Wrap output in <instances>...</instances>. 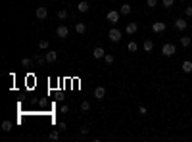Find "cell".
<instances>
[{
  "label": "cell",
  "instance_id": "cell-16",
  "mask_svg": "<svg viewBox=\"0 0 192 142\" xmlns=\"http://www.w3.org/2000/svg\"><path fill=\"white\" fill-rule=\"evenodd\" d=\"M75 31L79 33V35H85V33H87V23H77V25H75Z\"/></svg>",
  "mask_w": 192,
  "mask_h": 142
},
{
  "label": "cell",
  "instance_id": "cell-31",
  "mask_svg": "<svg viewBox=\"0 0 192 142\" xmlns=\"http://www.w3.org/2000/svg\"><path fill=\"white\" fill-rule=\"evenodd\" d=\"M146 4H148L150 8H156V6H157V0H148V2H146Z\"/></svg>",
  "mask_w": 192,
  "mask_h": 142
},
{
  "label": "cell",
  "instance_id": "cell-3",
  "mask_svg": "<svg viewBox=\"0 0 192 142\" xmlns=\"http://www.w3.org/2000/svg\"><path fill=\"white\" fill-rule=\"evenodd\" d=\"M35 16H37V19H46L48 17V10H46V6H39L37 8V12H35Z\"/></svg>",
  "mask_w": 192,
  "mask_h": 142
},
{
  "label": "cell",
  "instance_id": "cell-27",
  "mask_svg": "<svg viewBox=\"0 0 192 142\" xmlns=\"http://www.w3.org/2000/svg\"><path fill=\"white\" fill-rule=\"evenodd\" d=\"M58 17H60L62 21H63V19L67 17V12H65V10H58Z\"/></svg>",
  "mask_w": 192,
  "mask_h": 142
},
{
  "label": "cell",
  "instance_id": "cell-11",
  "mask_svg": "<svg viewBox=\"0 0 192 142\" xmlns=\"http://www.w3.org/2000/svg\"><path fill=\"white\" fill-rule=\"evenodd\" d=\"M92 56H94L96 60H100V58H104V56H106V52H104V48H100V46H96V48L92 50Z\"/></svg>",
  "mask_w": 192,
  "mask_h": 142
},
{
  "label": "cell",
  "instance_id": "cell-18",
  "mask_svg": "<svg viewBox=\"0 0 192 142\" xmlns=\"http://www.w3.org/2000/svg\"><path fill=\"white\" fill-rule=\"evenodd\" d=\"M48 48H50V42H48L46 39L39 40V50H48Z\"/></svg>",
  "mask_w": 192,
  "mask_h": 142
},
{
  "label": "cell",
  "instance_id": "cell-33",
  "mask_svg": "<svg viewBox=\"0 0 192 142\" xmlns=\"http://www.w3.org/2000/svg\"><path fill=\"white\" fill-rule=\"evenodd\" d=\"M114 2H115V0H114Z\"/></svg>",
  "mask_w": 192,
  "mask_h": 142
},
{
  "label": "cell",
  "instance_id": "cell-30",
  "mask_svg": "<svg viewBox=\"0 0 192 142\" xmlns=\"http://www.w3.org/2000/svg\"><path fill=\"white\" fill-rule=\"evenodd\" d=\"M138 113H140V115H146V113H148V110H146L144 106H140V108H138Z\"/></svg>",
  "mask_w": 192,
  "mask_h": 142
},
{
  "label": "cell",
  "instance_id": "cell-8",
  "mask_svg": "<svg viewBox=\"0 0 192 142\" xmlns=\"http://www.w3.org/2000/svg\"><path fill=\"white\" fill-rule=\"evenodd\" d=\"M125 31H127V35H134V33L138 31V25L134 23V21H131V23H127V27H125Z\"/></svg>",
  "mask_w": 192,
  "mask_h": 142
},
{
  "label": "cell",
  "instance_id": "cell-4",
  "mask_svg": "<svg viewBox=\"0 0 192 142\" xmlns=\"http://www.w3.org/2000/svg\"><path fill=\"white\" fill-rule=\"evenodd\" d=\"M106 19L110 21L111 25H115L117 21H119V12H115V10H111V12H108V16H106Z\"/></svg>",
  "mask_w": 192,
  "mask_h": 142
},
{
  "label": "cell",
  "instance_id": "cell-12",
  "mask_svg": "<svg viewBox=\"0 0 192 142\" xmlns=\"http://www.w3.org/2000/svg\"><path fill=\"white\" fill-rule=\"evenodd\" d=\"M180 69H183L185 73H192V62H190V60H185L183 65H180Z\"/></svg>",
  "mask_w": 192,
  "mask_h": 142
},
{
  "label": "cell",
  "instance_id": "cell-5",
  "mask_svg": "<svg viewBox=\"0 0 192 142\" xmlns=\"http://www.w3.org/2000/svg\"><path fill=\"white\" fill-rule=\"evenodd\" d=\"M56 35H58V39H67V35H69V29H67L65 25H58V29H56Z\"/></svg>",
  "mask_w": 192,
  "mask_h": 142
},
{
  "label": "cell",
  "instance_id": "cell-13",
  "mask_svg": "<svg viewBox=\"0 0 192 142\" xmlns=\"http://www.w3.org/2000/svg\"><path fill=\"white\" fill-rule=\"evenodd\" d=\"M142 48H144V52H152V50H154V42H152L150 39H146V40L142 42Z\"/></svg>",
  "mask_w": 192,
  "mask_h": 142
},
{
  "label": "cell",
  "instance_id": "cell-2",
  "mask_svg": "<svg viewBox=\"0 0 192 142\" xmlns=\"http://www.w3.org/2000/svg\"><path fill=\"white\" fill-rule=\"evenodd\" d=\"M121 37H123V35H121V31H119L117 27H111V29H110V33H108V39H110L111 42H119V40H121Z\"/></svg>",
  "mask_w": 192,
  "mask_h": 142
},
{
  "label": "cell",
  "instance_id": "cell-10",
  "mask_svg": "<svg viewBox=\"0 0 192 142\" xmlns=\"http://www.w3.org/2000/svg\"><path fill=\"white\" fill-rule=\"evenodd\" d=\"M46 60H48V63H54L56 60H58V52H56V50H48L46 52Z\"/></svg>",
  "mask_w": 192,
  "mask_h": 142
},
{
  "label": "cell",
  "instance_id": "cell-26",
  "mask_svg": "<svg viewBox=\"0 0 192 142\" xmlns=\"http://www.w3.org/2000/svg\"><path fill=\"white\" fill-rule=\"evenodd\" d=\"M162 4H163L165 8H173V4H175V0H162Z\"/></svg>",
  "mask_w": 192,
  "mask_h": 142
},
{
  "label": "cell",
  "instance_id": "cell-9",
  "mask_svg": "<svg viewBox=\"0 0 192 142\" xmlns=\"http://www.w3.org/2000/svg\"><path fill=\"white\" fill-rule=\"evenodd\" d=\"M152 31L154 33H163L165 31V23H163V21H156V23L152 25Z\"/></svg>",
  "mask_w": 192,
  "mask_h": 142
},
{
  "label": "cell",
  "instance_id": "cell-19",
  "mask_svg": "<svg viewBox=\"0 0 192 142\" xmlns=\"http://www.w3.org/2000/svg\"><path fill=\"white\" fill-rule=\"evenodd\" d=\"M190 37H180V46H183V48H188L190 46Z\"/></svg>",
  "mask_w": 192,
  "mask_h": 142
},
{
  "label": "cell",
  "instance_id": "cell-29",
  "mask_svg": "<svg viewBox=\"0 0 192 142\" xmlns=\"http://www.w3.org/2000/svg\"><path fill=\"white\" fill-rule=\"evenodd\" d=\"M79 133H81L83 136H85V135H88V127H87V125H83L81 129H79Z\"/></svg>",
  "mask_w": 192,
  "mask_h": 142
},
{
  "label": "cell",
  "instance_id": "cell-7",
  "mask_svg": "<svg viewBox=\"0 0 192 142\" xmlns=\"http://www.w3.org/2000/svg\"><path fill=\"white\" fill-rule=\"evenodd\" d=\"M104 96H106V89H104V86H96V89H94V98L104 100Z\"/></svg>",
  "mask_w": 192,
  "mask_h": 142
},
{
  "label": "cell",
  "instance_id": "cell-32",
  "mask_svg": "<svg viewBox=\"0 0 192 142\" xmlns=\"http://www.w3.org/2000/svg\"><path fill=\"white\" fill-rule=\"evenodd\" d=\"M180 2H186V0H180Z\"/></svg>",
  "mask_w": 192,
  "mask_h": 142
},
{
  "label": "cell",
  "instance_id": "cell-17",
  "mask_svg": "<svg viewBox=\"0 0 192 142\" xmlns=\"http://www.w3.org/2000/svg\"><path fill=\"white\" fill-rule=\"evenodd\" d=\"M33 60H35L39 65H42V63H46L48 60H46V56H40V54H35V56H33Z\"/></svg>",
  "mask_w": 192,
  "mask_h": 142
},
{
  "label": "cell",
  "instance_id": "cell-15",
  "mask_svg": "<svg viewBox=\"0 0 192 142\" xmlns=\"http://www.w3.org/2000/svg\"><path fill=\"white\" fill-rule=\"evenodd\" d=\"M131 10H133V8H131V4H121L119 14H121V16H129V14H131Z\"/></svg>",
  "mask_w": 192,
  "mask_h": 142
},
{
  "label": "cell",
  "instance_id": "cell-20",
  "mask_svg": "<svg viewBox=\"0 0 192 142\" xmlns=\"http://www.w3.org/2000/svg\"><path fill=\"white\" fill-rule=\"evenodd\" d=\"M12 129H14L12 121H4V123H2V131H4V133H10V131H12Z\"/></svg>",
  "mask_w": 192,
  "mask_h": 142
},
{
  "label": "cell",
  "instance_id": "cell-1",
  "mask_svg": "<svg viewBox=\"0 0 192 142\" xmlns=\"http://www.w3.org/2000/svg\"><path fill=\"white\" fill-rule=\"evenodd\" d=\"M175 52H177V46H175V44H171V42H167V44H163V46H162V54H163L165 58L175 56Z\"/></svg>",
  "mask_w": 192,
  "mask_h": 142
},
{
  "label": "cell",
  "instance_id": "cell-25",
  "mask_svg": "<svg viewBox=\"0 0 192 142\" xmlns=\"http://www.w3.org/2000/svg\"><path fill=\"white\" fill-rule=\"evenodd\" d=\"M31 63H33V60H31V58H21V65H23V67H29Z\"/></svg>",
  "mask_w": 192,
  "mask_h": 142
},
{
  "label": "cell",
  "instance_id": "cell-14",
  "mask_svg": "<svg viewBox=\"0 0 192 142\" xmlns=\"http://www.w3.org/2000/svg\"><path fill=\"white\" fill-rule=\"evenodd\" d=\"M88 2H85V0H81V2H79L77 4V10H79V12H81V14H85V12H88Z\"/></svg>",
  "mask_w": 192,
  "mask_h": 142
},
{
  "label": "cell",
  "instance_id": "cell-22",
  "mask_svg": "<svg viewBox=\"0 0 192 142\" xmlns=\"http://www.w3.org/2000/svg\"><path fill=\"white\" fill-rule=\"evenodd\" d=\"M127 48H129V52H137V50H138V44H137L134 40H131L129 44H127Z\"/></svg>",
  "mask_w": 192,
  "mask_h": 142
},
{
  "label": "cell",
  "instance_id": "cell-28",
  "mask_svg": "<svg viewBox=\"0 0 192 142\" xmlns=\"http://www.w3.org/2000/svg\"><path fill=\"white\" fill-rule=\"evenodd\" d=\"M185 16H186V17H192V6H186V8H185Z\"/></svg>",
  "mask_w": 192,
  "mask_h": 142
},
{
  "label": "cell",
  "instance_id": "cell-21",
  "mask_svg": "<svg viewBox=\"0 0 192 142\" xmlns=\"http://www.w3.org/2000/svg\"><path fill=\"white\" fill-rule=\"evenodd\" d=\"M60 133H62L60 129H58V131H52V133L48 135V138H50V140H60Z\"/></svg>",
  "mask_w": 192,
  "mask_h": 142
},
{
  "label": "cell",
  "instance_id": "cell-6",
  "mask_svg": "<svg viewBox=\"0 0 192 142\" xmlns=\"http://www.w3.org/2000/svg\"><path fill=\"white\" fill-rule=\"evenodd\" d=\"M186 27H188V21H186V19H180V17H179V19H175V29L185 31Z\"/></svg>",
  "mask_w": 192,
  "mask_h": 142
},
{
  "label": "cell",
  "instance_id": "cell-23",
  "mask_svg": "<svg viewBox=\"0 0 192 142\" xmlns=\"http://www.w3.org/2000/svg\"><path fill=\"white\" fill-rule=\"evenodd\" d=\"M81 110H83V112H88V110H90V102H88V100H83V102H81Z\"/></svg>",
  "mask_w": 192,
  "mask_h": 142
},
{
  "label": "cell",
  "instance_id": "cell-24",
  "mask_svg": "<svg viewBox=\"0 0 192 142\" xmlns=\"http://www.w3.org/2000/svg\"><path fill=\"white\" fill-rule=\"evenodd\" d=\"M104 60H106V63H108V65H111V63L115 62V58L111 56V54H106V56H104Z\"/></svg>",
  "mask_w": 192,
  "mask_h": 142
}]
</instances>
